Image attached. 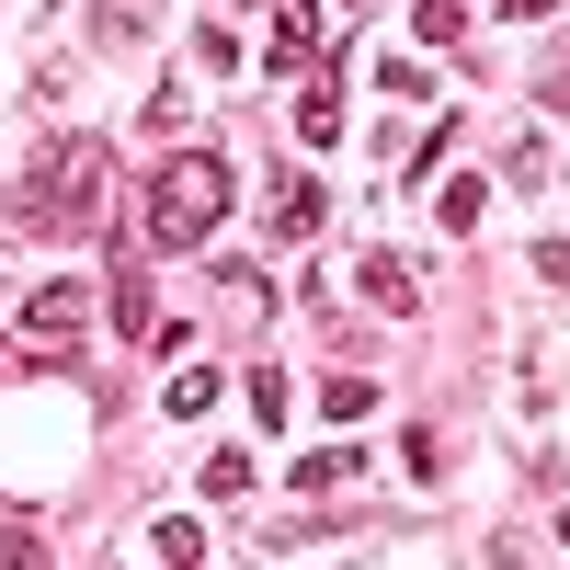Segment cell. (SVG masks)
I'll return each instance as SVG.
<instances>
[{
	"label": "cell",
	"instance_id": "obj_16",
	"mask_svg": "<svg viewBox=\"0 0 570 570\" xmlns=\"http://www.w3.org/2000/svg\"><path fill=\"white\" fill-rule=\"evenodd\" d=\"M491 12H513V23H537V12H548V0H491Z\"/></svg>",
	"mask_w": 570,
	"mask_h": 570
},
{
	"label": "cell",
	"instance_id": "obj_18",
	"mask_svg": "<svg viewBox=\"0 0 570 570\" xmlns=\"http://www.w3.org/2000/svg\"><path fill=\"white\" fill-rule=\"evenodd\" d=\"M559 548H570V513H559Z\"/></svg>",
	"mask_w": 570,
	"mask_h": 570
},
{
	"label": "cell",
	"instance_id": "obj_5",
	"mask_svg": "<svg viewBox=\"0 0 570 570\" xmlns=\"http://www.w3.org/2000/svg\"><path fill=\"white\" fill-rule=\"evenodd\" d=\"M320 217H331V195L308 171H274V240H320Z\"/></svg>",
	"mask_w": 570,
	"mask_h": 570
},
{
	"label": "cell",
	"instance_id": "obj_10",
	"mask_svg": "<svg viewBox=\"0 0 570 570\" xmlns=\"http://www.w3.org/2000/svg\"><path fill=\"white\" fill-rule=\"evenodd\" d=\"M480 206H491V183H468V171H456V183H445V195H434V217L456 228V240H468V228H480Z\"/></svg>",
	"mask_w": 570,
	"mask_h": 570
},
{
	"label": "cell",
	"instance_id": "obj_13",
	"mask_svg": "<svg viewBox=\"0 0 570 570\" xmlns=\"http://www.w3.org/2000/svg\"><path fill=\"white\" fill-rule=\"evenodd\" d=\"M149 548H160V570H206V537H195V525H183V513H171V525H160Z\"/></svg>",
	"mask_w": 570,
	"mask_h": 570
},
{
	"label": "cell",
	"instance_id": "obj_7",
	"mask_svg": "<svg viewBox=\"0 0 570 570\" xmlns=\"http://www.w3.org/2000/svg\"><path fill=\"white\" fill-rule=\"evenodd\" d=\"M365 297L389 308V320H411V308H422V297H411V263H400V252H365Z\"/></svg>",
	"mask_w": 570,
	"mask_h": 570
},
{
	"label": "cell",
	"instance_id": "obj_12",
	"mask_svg": "<svg viewBox=\"0 0 570 570\" xmlns=\"http://www.w3.org/2000/svg\"><path fill=\"white\" fill-rule=\"evenodd\" d=\"M411 35H422V46H456V35H468V0H411Z\"/></svg>",
	"mask_w": 570,
	"mask_h": 570
},
{
	"label": "cell",
	"instance_id": "obj_11",
	"mask_svg": "<svg viewBox=\"0 0 570 570\" xmlns=\"http://www.w3.org/2000/svg\"><path fill=\"white\" fill-rule=\"evenodd\" d=\"M320 411H331V422H365V411H376V376H320Z\"/></svg>",
	"mask_w": 570,
	"mask_h": 570
},
{
	"label": "cell",
	"instance_id": "obj_3",
	"mask_svg": "<svg viewBox=\"0 0 570 570\" xmlns=\"http://www.w3.org/2000/svg\"><path fill=\"white\" fill-rule=\"evenodd\" d=\"M80 320H91V285H80V274H58V285H35V308L12 320V343H23V354H58Z\"/></svg>",
	"mask_w": 570,
	"mask_h": 570
},
{
	"label": "cell",
	"instance_id": "obj_9",
	"mask_svg": "<svg viewBox=\"0 0 570 570\" xmlns=\"http://www.w3.org/2000/svg\"><path fill=\"white\" fill-rule=\"evenodd\" d=\"M365 468V445H320V456H297V491H343Z\"/></svg>",
	"mask_w": 570,
	"mask_h": 570
},
{
	"label": "cell",
	"instance_id": "obj_4",
	"mask_svg": "<svg viewBox=\"0 0 570 570\" xmlns=\"http://www.w3.org/2000/svg\"><path fill=\"white\" fill-rule=\"evenodd\" d=\"M320 35H331V12H320V0H274L263 58H274V69H308V58H320Z\"/></svg>",
	"mask_w": 570,
	"mask_h": 570
},
{
	"label": "cell",
	"instance_id": "obj_2",
	"mask_svg": "<svg viewBox=\"0 0 570 570\" xmlns=\"http://www.w3.org/2000/svg\"><path fill=\"white\" fill-rule=\"evenodd\" d=\"M104 217V137H58V149L35 160V183L12 195V228H91Z\"/></svg>",
	"mask_w": 570,
	"mask_h": 570
},
{
	"label": "cell",
	"instance_id": "obj_17",
	"mask_svg": "<svg viewBox=\"0 0 570 570\" xmlns=\"http://www.w3.org/2000/svg\"><path fill=\"white\" fill-rule=\"evenodd\" d=\"M537 91H548V104H559V115H570V69H559V80H537Z\"/></svg>",
	"mask_w": 570,
	"mask_h": 570
},
{
	"label": "cell",
	"instance_id": "obj_15",
	"mask_svg": "<svg viewBox=\"0 0 570 570\" xmlns=\"http://www.w3.org/2000/svg\"><path fill=\"white\" fill-rule=\"evenodd\" d=\"M0 570H46V548H35V525H0Z\"/></svg>",
	"mask_w": 570,
	"mask_h": 570
},
{
	"label": "cell",
	"instance_id": "obj_8",
	"mask_svg": "<svg viewBox=\"0 0 570 570\" xmlns=\"http://www.w3.org/2000/svg\"><path fill=\"white\" fill-rule=\"evenodd\" d=\"M297 137H308V149H331V137H343V91H297Z\"/></svg>",
	"mask_w": 570,
	"mask_h": 570
},
{
	"label": "cell",
	"instance_id": "obj_1",
	"mask_svg": "<svg viewBox=\"0 0 570 570\" xmlns=\"http://www.w3.org/2000/svg\"><path fill=\"white\" fill-rule=\"evenodd\" d=\"M137 217H149L160 252H206L217 217H228V160H217V149H171V160L149 171V195H137Z\"/></svg>",
	"mask_w": 570,
	"mask_h": 570
},
{
	"label": "cell",
	"instance_id": "obj_14",
	"mask_svg": "<svg viewBox=\"0 0 570 570\" xmlns=\"http://www.w3.org/2000/svg\"><path fill=\"white\" fill-rule=\"evenodd\" d=\"M206 491H217V502H240V491H252V456H240V445H217V456H206Z\"/></svg>",
	"mask_w": 570,
	"mask_h": 570
},
{
	"label": "cell",
	"instance_id": "obj_6",
	"mask_svg": "<svg viewBox=\"0 0 570 570\" xmlns=\"http://www.w3.org/2000/svg\"><path fill=\"white\" fill-rule=\"evenodd\" d=\"M160 411H171V422H206V411H217V376H206V365H171V376H160Z\"/></svg>",
	"mask_w": 570,
	"mask_h": 570
}]
</instances>
